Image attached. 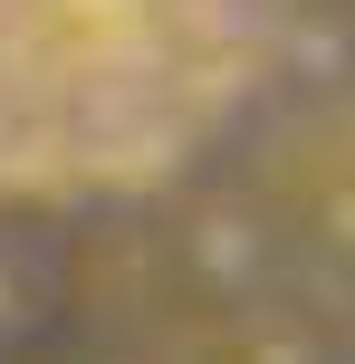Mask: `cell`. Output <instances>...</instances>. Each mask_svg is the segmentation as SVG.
Returning <instances> with one entry per match:
<instances>
[{"mask_svg":"<svg viewBox=\"0 0 355 364\" xmlns=\"http://www.w3.org/2000/svg\"><path fill=\"white\" fill-rule=\"evenodd\" d=\"M211 125V77L134 19H77L48 38V182L68 192H144L183 173Z\"/></svg>","mask_w":355,"mask_h":364,"instance_id":"1","label":"cell"},{"mask_svg":"<svg viewBox=\"0 0 355 364\" xmlns=\"http://www.w3.org/2000/svg\"><path fill=\"white\" fill-rule=\"evenodd\" d=\"M48 192V48H0V201Z\"/></svg>","mask_w":355,"mask_h":364,"instance_id":"2","label":"cell"},{"mask_svg":"<svg viewBox=\"0 0 355 364\" xmlns=\"http://www.w3.org/2000/svg\"><path fill=\"white\" fill-rule=\"evenodd\" d=\"M68 0H0V48H48Z\"/></svg>","mask_w":355,"mask_h":364,"instance_id":"3","label":"cell"},{"mask_svg":"<svg viewBox=\"0 0 355 364\" xmlns=\"http://www.w3.org/2000/svg\"><path fill=\"white\" fill-rule=\"evenodd\" d=\"M154 10H164V0H68V19H134V29H144Z\"/></svg>","mask_w":355,"mask_h":364,"instance_id":"4","label":"cell"}]
</instances>
